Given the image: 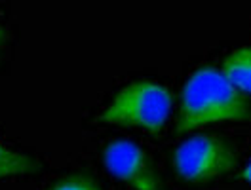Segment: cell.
<instances>
[{"instance_id": "obj_1", "label": "cell", "mask_w": 251, "mask_h": 190, "mask_svg": "<svg viewBox=\"0 0 251 190\" xmlns=\"http://www.w3.org/2000/svg\"><path fill=\"white\" fill-rule=\"evenodd\" d=\"M251 120V103L221 71L213 67L198 69L183 86L181 112L177 131L213 122H248Z\"/></svg>"}, {"instance_id": "obj_2", "label": "cell", "mask_w": 251, "mask_h": 190, "mask_svg": "<svg viewBox=\"0 0 251 190\" xmlns=\"http://www.w3.org/2000/svg\"><path fill=\"white\" fill-rule=\"evenodd\" d=\"M170 111L172 94L168 88L151 80H139L120 90L112 103L101 112L99 120L107 124L141 126L156 133L168 122Z\"/></svg>"}, {"instance_id": "obj_3", "label": "cell", "mask_w": 251, "mask_h": 190, "mask_svg": "<svg viewBox=\"0 0 251 190\" xmlns=\"http://www.w3.org/2000/svg\"><path fill=\"white\" fill-rule=\"evenodd\" d=\"M173 166L185 183L205 185L226 175L234 167V146L221 137L194 135L177 146Z\"/></svg>"}, {"instance_id": "obj_4", "label": "cell", "mask_w": 251, "mask_h": 190, "mask_svg": "<svg viewBox=\"0 0 251 190\" xmlns=\"http://www.w3.org/2000/svg\"><path fill=\"white\" fill-rule=\"evenodd\" d=\"M103 164L110 175L133 190H158V175L145 150L135 142L126 139L109 142L103 150Z\"/></svg>"}, {"instance_id": "obj_5", "label": "cell", "mask_w": 251, "mask_h": 190, "mask_svg": "<svg viewBox=\"0 0 251 190\" xmlns=\"http://www.w3.org/2000/svg\"><path fill=\"white\" fill-rule=\"evenodd\" d=\"M240 92L251 94V48H238L223 63L221 71Z\"/></svg>"}, {"instance_id": "obj_6", "label": "cell", "mask_w": 251, "mask_h": 190, "mask_svg": "<svg viewBox=\"0 0 251 190\" xmlns=\"http://www.w3.org/2000/svg\"><path fill=\"white\" fill-rule=\"evenodd\" d=\"M38 167L40 164L36 158L23 154V152L10 150L6 144L0 142V179L16 177V175H29L36 171Z\"/></svg>"}, {"instance_id": "obj_7", "label": "cell", "mask_w": 251, "mask_h": 190, "mask_svg": "<svg viewBox=\"0 0 251 190\" xmlns=\"http://www.w3.org/2000/svg\"><path fill=\"white\" fill-rule=\"evenodd\" d=\"M46 190H101L90 177L84 175H71V177H63L57 183H53Z\"/></svg>"}, {"instance_id": "obj_8", "label": "cell", "mask_w": 251, "mask_h": 190, "mask_svg": "<svg viewBox=\"0 0 251 190\" xmlns=\"http://www.w3.org/2000/svg\"><path fill=\"white\" fill-rule=\"evenodd\" d=\"M6 42H8V31H6V27L0 23V53H2V49L6 46Z\"/></svg>"}, {"instance_id": "obj_9", "label": "cell", "mask_w": 251, "mask_h": 190, "mask_svg": "<svg viewBox=\"0 0 251 190\" xmlns=\"http://www.w3.org/2000/svg\"><path fill=\"white\" fill-rule=\"evenodd\" d=\"M244 179H246V181H250V183H251V162L248 164V167L244 169Z\"/></svg>"}]
</instances>
